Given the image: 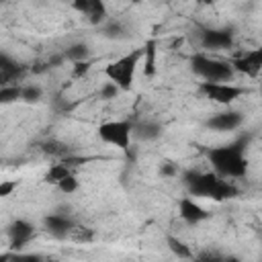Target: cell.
Segmentation results:
<instances>
[{
	"mask_svg": "<svg viewBox=\"0 0 262 262\" xmlns=\"http://www.w3.org/2000/svg\"><path fill=\"white\" fill-rule=\"evenodd\" d=\"M184 186L190 192V196H205L213 201H225L237 194V188L223 180L217 172H199V170H186L182 174Z\"/></svg>",
	"mask_w": 262,
	"mask_h": 262,
	"instance_id": "1",
	"label": "cell"
},
{
	"mask_svg": "<svg viewBox=\"0 0 262 262\" xmlns=\"http://www.w3.org/2000/svg\"><path fill=\"white\" fill-rule=\"evenodd\" d=\"M244 141H235V143H227V145H219V147H211L207 151V158L213 166V170L219 176H227V178H242L246 174L248 162L244 156Z\"/></svg>",
	"mask_w": 262,
	"mask_h": 262,
	"instance_id": "2",
	"label": "cell"
},
{
	"mask_svg": "<svg viewBox=\"0 0 262 262\" xmlns=\"http://www.w3.org/2000/svg\"><path fill=\"white\" fill-rule=\"evenodd\" d=\"M141 49H135L115 61H111L104 68V76L108 78V82H113L119 90H131L133 82H135V72L139 66V57H141Z\"/></svg>",
	"mask_w": 262,
	"mask_h": 262,
	"instance_id": "3",
	"label": "cell"
},
{
	"mask_svg": "<svg viewBox=\"0 0 262 262\" xmlns=\"http://www.w3.org/2000/svg\"><path fill=\"white\" fill-rule=\"evenodd\" d=\"M190 68L205 82H229L233 78V72H235L229 63L219 61V59H211L207 55H194L190 59Z\"/></svg>",
	"mask_w": 262,
	"mask_h": 262,
	"instance_id": "4",
	"label": "cell"
},
{
	"mask_svg": "<svg viewBox=\"0 0 262 262\" xmlns=\"http://www.w3.org/2000/svg\"><path fill=\"white\" fill-rule=\"evenodd\" d=\"M98 137L104 143L119 147L121 151H129L131 137H133V123L131 121H108L98 127Z\"/></svg>",
	"mask_w": 262,
	"mask_h": 262,
	"instance_id": "5",
	"label": "cell"
},
{
	"mask_svg": "<svg viewBox=\"0 0 262 262\" xmlns=\"http://www.w3.org/2000/svg\"><path fill=\"white\" fill-rule=\"evenodd\" d=\"M201 92L217 102V104H231L235 98H239L246 90L242 86H235V84H227V82H203L201 84Z\"/></svg>",
	"mask_w": 262,
	"mask_h": 262,
	"instance_id": "6",
	"label": "cell"
},
{
	"mask_svg": "<svg viewBox=\"0 0 262 262\" xmlns=\"http://www.w3.org/2000/svg\"><path fill=\"white\" fill-rule=\"evenodd\" d=\"M231 68L235 72H242V74L250 76V78H256L262 72V45L244 53V55H239V57H235Z\"/></svg>",
	"mask_w": 262,
	"mask_h": 262,
	"instance_id": "7",
	"label": "cell"
},
{
	"mask_svg": "<svg viewBox=\"0 0 262 262\" xmlns=\"http://www.w3.org/2000/svg\"><path fill=\"white\" fill-rule=\"evenodd\" d=\"M201 45L205 49H229L233 45L231 29H205L201 33Z\"/></svg>",
	"mask_w": 262,
	"mask_h": 262,
	"instance_id": "8",
	"label": "cell"
},
{
	"mask_svg": "<svg viewBox=\"0 0 262 262\" xmlns=\"http://www.w3.org/2000/svg\"><path fill=\"white\" fill-rule=\"evenodd\" d=\"M242 115L237 111H223V113H217L213 115L209 121H207V127L209 129H215V131H233L242 125Z\"/></svg>",
	"mask_w": 262,
	"mask_h": 262,
	"instance_id": "9",
	"label": "cell"
},
{
	"mask_svg": "<svg viewBox=\"0 0 262 262\" xmlns=\"http://www.w3.org/2000/svg\"><path fill=\"white\" fill-rule=\"evenodd\" d=\"M43 225H45V229H47L51 235H55V237H63V235H68V233H72V231L76 229V223H74L68 215H59V213L47 215V217L43 219Z\"/></svg>",
	"mask_w": 262,
	"mask_h": 262,
	"instance_id": "10",
	"label": "cell"
},
{
	"mask_svg": "<svg viewBox=\"0 0 262 262\" xmlns=\"http://www.w3.org/2000/svg\"><path fill=\"white\" fill-rule=\"evenodd\" d=\"M33 231H35V227H33L29 221H25V219H16V221H12V225L8 227L10 246H12L14 250L23 248V246L33 237Z\"/></svg>",
	"mask_w": 262,
	"mask_h": 262,
	"instance_id": "11",
	"label": "cell"
},
{
	"mask_svg": "<svg viewBox=\"0 0 262 262\" xmlns=\"http://www.w3.org/2000/svg\"><path fill=\"white\" fill-rule=\"evenodd\" d=\"M180 217L186 221V223H201L209 217L207 209L201 207L196 201H192L190 196H184L180 201Z\"/></svg>",
	"mask_w": 262,
	"mask_h": 262,
	"instance_id": "12",
	"label": "cell"
},
{
	"mask_svg": "<svg viewBox=\"0 0 262 262\" xmlns=\"http://www.w3.org/2000/svg\"><path fill=\"white\" fill-rule=\"evenodd\" d=\"M74 8L76 10H80V12H84L88 18H90V23H102L104 20V16H106V8H104V4L102 2H98V0H82V2H74Z\"/></svg>",
	"mask_w": 262,
	"mask_h": 262,
	"instance_id": "13",
	"label": "cell"
},
{
	"mask_svg": "<svg viewBox=\"0 0 262 262\" xmlns=\"http://www.w3.org/2000/svg\"><path fill=\"white\" fill-rule=\"evenodd\" d=\"M20 74H23V68L16 66L14 61H10V57L6 53H2L0 55V82H2V86H10V82L14 78H18Z\"/></svg>",
	"mask_w": 262,
	"mask_h": 262,
	"instance_id": "14",
	"label": "cell"
},
{
	"mask_svg": "<svg viewBox=\"0 0 262 262\" xmlns=\"http://www.w3.org/2000/svg\"><path fill=\"white\" fill-rule=\"evenodd\" d=\"M133 135L139 139H156L160 135V125L154 121H143L139 125H133Z\"/></svg>",
	"mask_w": 262,
	"mask_h": 262,
	"instance_id": "15",
	"label": "cell"
},
{
	"mask_svg": "<svg viewBox=\"0 0 262 262\" xmlns=\"http://www.w3.org/2000/svg\"><path fill=\"white\" fill-rule=\"evenodd\" d=\"M168 248H170V252L176 256V258H180V260H190L192 258V252H190V248L182 242V239H178V237H172V235H168Z\"/></svg>",
	"mask_w": 262,
	"mask_h": 262,
	"instance_id": "16",
	"label": "cell"
},
{
	"mask_svg": "<svg viewBox=\"0 0 262 262\" xmlns=\"http://www.w3.org/2000/svg\"><path fill=\"white\" fill-rule=\"evenodd\" d=\"M68 176H72V172H70V168L63 164V162H59V164H53L51 168H49V172H47V182H53V184H59L63 178H68Z\"/></svg>",
	"mask_w": 262,
	"mask_h": 262,
	"instance_id": "17",
	"label": "cell"
},
{
	"mask_svg": "<svg viewBox=\"0 0 262 262\" xmlns=\"http://www.w3.org/2000/svg\"><path fill=\"white\" fill-rule=\"evenodd\" d=\"M145 53V76H154L156 74V41H147L143 47Z\"/></svg>",
	"mask_w": 262,
	"mask_h": 262,
	"instance_id": "18",
	"label": "cell"
},
{
	"mask_svg": "<svg viewBox=\"0 0 262 262\" xmlns=\"http://www.w3.org/2000/svg\"><path fill=\"white\" fill-rule=\"evenodd\" d=\"M88 53H90V49H88L86 43H76V45H72V47L66 51V57H70L74 63H80V61H86Z\"/></svg>",
	"mask_w": 262,
	"mask_h": 262,
	"instance_id": "19",
	"label": "cell"
},
{
	"mask_svg": "<svg viewBox=\"0 0 262 262\" xmlns=\"http://www.w3.org/2000/svg\"><path fill=\"white\" fill-rule=\"evenodd\" d=\"M16 98H23V86H2L0 90V100L2 102H12Z\"/></svg>",
	"mask_w": 262,
	"mask_h": 262,
	"instance_id": "20",
	"label": "cell"
},
{
	"mask_svg": "<svg viewBox=\"0 0 262 262\" xmlns=\"http://www.w3.org/2000/svg\"><path fill=\"white\" fill-rule=\"evenodd\" d=\"M43 151L49 154V156H57V158H61V160L68 158V147H66L63 143H59V141H47V143L43 145Z\"/></svg>",
	"mask_w": 262,
	"mask_h": 262,
	"instance_id": "21",
	"label": "cell"
},
{
	"mask_svg": "<svg viewBox=\"0 0 262 262\" xmlns=\"http://www.w3.org/2000/svg\"><path fill=\"white\" fill-rule=\"evenodd\" d=\"M194 260L196 262H223V256L217 250H203V252L196 254Z\"/></svg>",
	"mask_w": 262,
	"mask_h": 262,
	"instance_id": "22",
	"label": "cell"
},
{
	"mask_svg": "<svg viewBox=\"0 0 262 262\" xmlns=\"http://www.w3.org/2000/svg\"><path fill=\"white\" fill-rule=\"evenodd\" d=\"M41 98V88L39 86H23V100L35 102Z\"/></svg>",
	"mask_w": 262,
	"mask_h": 262,
	"instance_id": "23",
	"label": "cell"
},
{
	"mask_svg": "<svg viewBox=\"0 0 262 262\" xmlns=\"http://www.w3.org/2000/svg\"><path fill=\"white\" fill-rule=\"evenodd\" d=\"M57 188H59L61 192H66V194L76 192V190H78V180H76L74 176H68V178H63V180L57 184Z\"/></svg>",
	"mask_w": 262,
	"mask_h": 262,
	"instance_id": "24",
	"label": "cell"
},
{
	"mask_svg": "<svg viewBox=\"0 0 262 262\" xmlns=\"http://www.w3.org/2000/svg\"><path fill=\"white\" fill-rule=\"evenodd\" d=\"M10 262H43L39 254H10Z\"/></svg>",
	"mask_w": 262,
	"mask_h": 262,
	"instance_id": "25",
	"label": "cell"
},
{
	"mask_svg": "<svg viewBox=\"0 0 262 262\" xmlns=\"http://www.w3.org/2000/svg\"><path fill=\"white\" fill-rule=\"evenodd\" d=\"M119 94V88L113 84V82H106L104 86H102V90H100V96L102 98H115Z\"/></svg>",
	"mask_w": 262,
	"mask_h": 262,
	"instance_id": "26",
	"label": "cell"
},
{
	"mask_svg": "<svg viewBox=\"0 0 262 262\" xmlns=\"http://www.w3.org/2000/svg\"><path fill=\"white\" fill-rule=\"evenodd\" d=\"M88 70H90V63H88V61H80V63H74V76H76V78L84 76Z\"/></svg>",
	"mask_w": 262,
	"mask_h": 262,
	"instance_id": "27",
	"label": "cell"
},
{
	"mask_svg": "<svg viewBox=\"0 0 262 262\" xmlns=\"http://www.w3.org/2000/svg\"><path fill=\"white\" fill-rule=\"evenodd\" d=\"M14 188H16V182H8V180H4V182L0 184V196H8Z\"/></svg>",
	"mask_w": 262,
	"mask_h": 262,
	"instance_id": "28",
	"label": "cell"
},
{
	"mask_svg": "<svg viewBox=\"0 0 262 262\" xmlns=\"http://www.w3.org/2000/svg\"><path fill=\"white\" fill-rule=\"evenodd\" d=\"M74 231H76V235H74V237H76L78 242H80V239L84 242V239H90V237H92V233H90L86 227H76Z\"/></svg>",
	"mask_w": 262,
	"mask_h": 262,
	"instance_id": "29",
	"label": "cell"
},
{
	"mask_svg": "<svg viewBox=\"0 0 262 262\" xmlns=\"http://www.w3.org/2000/svg\"><path fill=\"white\" fill-rule=\"evenodd\" d=\"M162 174H166V176H170V174H174V166H170V164H166V166L162 168Z\"/></svg>",
	"mask_w": 262,
	"mask_h": 262,
	"instance_id": "30",
	"label": "cell"
},
{
	"mask_svg": "<svg viewBox=\"0 0 262 262\" xmlns=\"http://www.w3.org/2000/svg\"><path fill=\"white\" fill-rule=\"evenodd\" d=\"M223 262H239L235 256H227V258H223Z\"/></svg>",
	"mask_w": 262,
	"mask_h": 262,
	"instance_id": "31",
	"label": "cell"
}]
</instances>
